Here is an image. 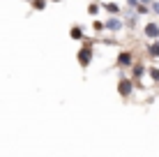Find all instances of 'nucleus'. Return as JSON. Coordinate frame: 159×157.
Masks as SVG:
<instances>
[{"label":"nucleus","instance_id":"obj_5","mask_svg":"<svg viewBox=\"0 0 159 157\" xmlns=\"http://www.w3.org/2000/svg\"><path fill=\"white\" fill-rule=\"evenodd\" d=\"M145 74H148V67H145V65H143V62H134V65H131V76H129V79L134 81V85H139L141 81H143Z\"/></svg>","mask_w":159,"mask_h":157},{"label":"nucleus","instance_id":"obj_7","mask_svg":"<svg viewBox=\"0 0 159 157\" xmlns=\"http://www.w3.org/2000/svg\"><path fill=\"white\" fill-rule=\"evenodd\" d=\"M102 7H104V12L111 14V16H120L122 14V9H120L118 2H102Z\"/></svg>","mask_w":159,"mask_h":157},{"label":"nucleus","instance_id":"obj_2","mask_svg":"<svg viewBox=\"0 0 159 157\" xmlns=\"http://www.w3.org/2000/svg\"><path fill=\"white\" fill-rule=\"evenodd\" d=\"M134 81H131L129 76H120V81H118V95L122 97V99H129L131 97V93H134Z\"/></svg>","mask_w":159,"mask_h":157},{"label":"nucleus","instance_id":"obj_10","mask_svg":"<svg viewBox=\"0 0 159 157\" xmlns=\"http://www.w3.org/2000/svg\"><path fill=\"white\" fill-rule=\"evenodd\" d=\"M30 5L37 12H44V9H46V0H30Z\"/></svg>","mask_w":159,"mask_h":157},{"label":"nucleus","instance_id":"obj_18","mask_svg":"<svg viewBox=\"0 0 159 157\" xmlns=\"http://www.w3.org/2000/svg\"><path fill=\"white\" fill-rule=\"evenodd\" d=\"M51 2H62V0H51Z\"/></svg>","mask_w":159,"mask_h":157},{"label":"nucleus","instance_id":"obj_4","mask_svg":"<svg viewBox=\"0 0 159 157\" xmlns=\"http://www.w3.org/2000/svg\"><path fill=\"white\" fill-rule=\"evenodd\" d=\"M143 37L148 42H157L159 39V23L157 21H148L143 25Z\"/></svg>","mask_w":159,"mask_h":157},{"label":"nucleus","instance_id":"obj_17","mask_svg":"<svg viewBox=\"0 0 159 157\" xmlns=\"http://www.w3.org/2000/svg\"><path fill=\"white\" fill-rule=\"evenodd\" d=\"M139 2H141V5H148V7H150V5H152V0H139Z\"/></svg>","mask_w":159,"mask_h":157},{"label":"nucleus","instance_id":"obj_9","mask_svg":"<svg viewBox=\"0 0 159 157\" xmlns=\"http://www.w3.org/2000/svg\"><path fill=\"white\" fill-rule=\"evenodd\" d=\"M69 37H72V39H76V42H81V39L85 37L83 25H72V28H69Z\"/></svg>","mask_w":159,"mask_h":157},{"label":"nucleus","instance_id":"obj_11","mask_svg":"<svg viewBox=\"0 0 159 157\" xmlns=\"http://www.w3.org/2000/svg\"><path fill=\"white\" fill-rule=\"evenodd\" d=\"M148 74H150L152 81H157V83H159V67H150V69H148Z\"/></svg>","mask_w":159,"mask_h":157},{"label":"nucleus","instance_id":"obj_1","mask_svg":"<svg viewBox=\"0 0 159 157\" xmlns=\"http://www.w3.org/2000/svg\"><path fill=\"white\" fill-rule=\"evenodd\" d=\"M92 58H95V48H92L90 42H83V46H81L79 53H76V62H79V67L88 69L92 65Z\"/></svg>","mask_w":159,"mask_h":157},{"label":"nucleus","instance_id":"obj_12","mask_svg":"<svg viewBox=\"0 0 159 157\" xmlns=\"http://www.w3.org/2000/svg\"><path fill=\"white\" fill-rule=\"evenodd\" d=\"M134 12L139 14V16H141V14H150V7H148V5H139V7L134 9Z\"/></svg>","mask_w":159,"mask_h":157},{"label":"nucleus","instance_id":"obj_6","mask_svg":"<svg viewBox=\"0 0 159 157\" xmlns=\"http://www.w3.org/2000/svg\"><path fill=\"white\" fill-rule=\"evenodd\" d=\"M116 62H118V67H131L136 60H134V53H131V51H120Z\"/></svg>","mask_w":159,"mask_h":157},{"label":"nucleus","instance_id":"obj_14","mask_svg":"<svg viewBox=\"0 0 159 157\" xmlns=\"http://www.w3.org/2000/svg\"><path fill=\"white\" fill-rule=\"evenodd\" d=\"M150 12L159 16V0H152V5H150Z\"/></svg>","mask_w":159,"mask_h":157},{"label":"nucleus","instance_id":"obj_16","mask_svg":"<svg viewBox=\"0 0 159 157\" xmlns=\"http://www.w3.org/2000/svg\"><path fill=\"white\" fill-rule=\"evenodd\" d=\"M92 28H95L97 32H99V30H104V21H92Z\"/></svg>","mask_w":159,"mask_h":157},{"label":"nucleus","instance_id":"obj_3","mask_svg":"<svg viewBox=\"0 0 159 157\" xmlns=\"http://www.w3.org/2000/svg\"><path fill=\"white\" fill-rule=\"evenodd\" d=\"M122 28H125V19H120V16H106V19H104V30L120 32Z\"/></svg>","mask_w":159,"mask_h":157},{"label":"nucleus","instance_id":"obj_8","mask_svg":"<svg viewBox=\"0 0 159 157\" xmlns=\"http://www.w3.org/2000/svg\"><path fill=\"white\" fill-rule=\"evenodd\" d=\"M145 53L152 58V60H157V58H159V39H157V42H148Z\"/></svg>","mask_w":159,"mask_h":157},{"label":"nucleus","instance_id":"obj_15","mask_svg":"<svg viewBox=\"0 0 159 157\" xmlns=\"http://www.w3.org/2000/svg\"><path fill=\"white\" fill-rule=\"evenodd\" d=\"M125 2H127V7H129V9H136V7L141 5L139 0H125Z\"/></svg>","mask_w":159,"mask_h":157},{"label":"nucleus","instance_id":"obj_13","mask_svg":"<svg viewBox=\"0 0 159 157\" xmlns=\"http://www.w3.org/2000/svg\"><path fill=\"white\" fill-rule=\"evenodd\" d=\"M88 12H90L92 16H95L97 12H99V2H90V5H88Z\"/></svg>","mask_w":159,"mask_h":157}]
</instances>
